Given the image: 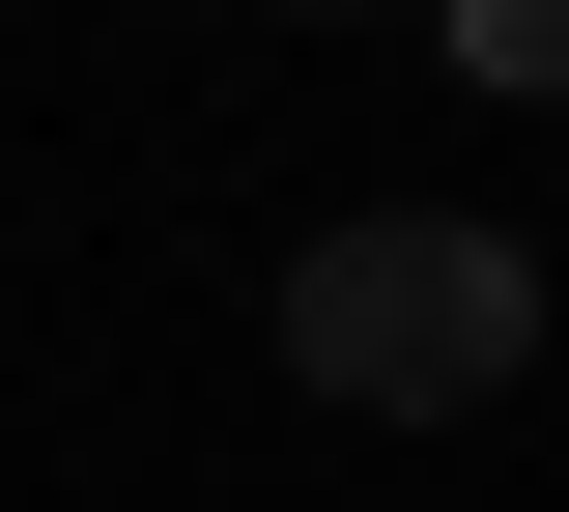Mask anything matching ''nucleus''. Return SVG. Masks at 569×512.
<instances>
[{
	"instance_id": "obj_2",
	"label": "nucleus",
	"mask_w": 569,
	"mask_h": 512,
	"mask_svg": "<svg viewBox=\"0 0 569 512\" xmlns=\"http://www.w3.org/2000/svg\"><path fill=\"white\" fill-rule=\"evenodd\" d=\"M427 29H456L485 86H569V0H427Z\"/></svg>"
},
{
	"instance_id": "obj_1",
	"label": "nucleus",
	"mask_w": 569,
	"mask_h": 512,
	"mask_svg": "<svg viewBox=\"0 0 569 512\" xmlns=\"http://www.w3.org/2000/svg\"><path fill=\"white\" fill-rule=\"evenodd\" d=\"M284 370H313L342 428H456V399H512V370H541V257H512V228H456V200H370V228H313V257H284Z\"/></svg>"
},
{
	"instance_id": "obj_3",
	"label": "nucleus",
	"mask_w": 569,
	"mask_h": 512,
	"mask_svg": "<svg viewBox=\"0 0 569 512\" xmlns=\"http://www.w3.org/2000/svg\"><path fill=\"white\" fill-rule=\"evenodd\" d=\"M284 29H342V0H284Z\"/></svg>"
}]
</instances>
